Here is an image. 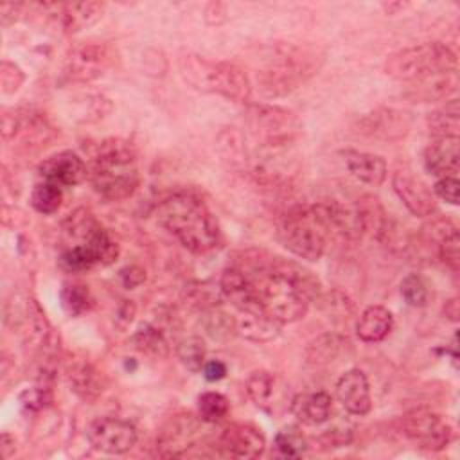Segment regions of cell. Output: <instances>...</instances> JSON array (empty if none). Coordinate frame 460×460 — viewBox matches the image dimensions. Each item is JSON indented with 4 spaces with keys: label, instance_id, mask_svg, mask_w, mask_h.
<instances>
[{
    "label": "cell",
    "instance_id": "obj_32",
    "mask_svg": "<svg viewBox=\"0 0 460 460\" xmlns=\"http://www.w3.org/2000/svg\"><path fill=\"white\" fill-rule=\"evenodd\" d=\"M275 451L284 458H298L307 451V440L298 426H286L275 435Z\"/></svg>",
    "mask_w": 460,
    "mask_h": 460
},
{
    "label": "cell",
    "instance_id": "obj_20",
    "mask_svg": "<svg viewBox=\"0 0 460 460\" xmlns=\"http://www.w3.org/2000/svg\"><path fill=\"white\" fill-rule=\"evenodd\" d=\"M66 381L70 390L88 402H93L106 388L104 376L86 359H74L68 363Z\"/></svg>",
    "mask_w": 460,
    "mask_h": 460
},
{
    "label": "cell",
    "instance_id": "obj_28",
    "mask_svg": "<svg viewBox=\"0 0 460 460\" xmlns=\"http://www.w3.org/2000/svg\"><path fill=\"white\" fill-rule=\"evenodd\" d=\"M456 86H458V75L455 68L411 84V95L420 101H438L455 93Z\"/></svg>",
    "mask_w": 460,
    "mask_h": 460
},
{
    "label": "cell",
    "instance_id": "obj_6",
    "mask_svg": "<svg viewBox=\"0 0 460 460\" xmlns=\"http://www.w3.org/2000/svg\"><path fill=\"white\" fill-rule=\"evenodd\" d=\"M314 50L291 43L275 45L262 68L257 70V84L268 97H280L296 90L318 70Z\"/></svg>",
    "mask_w": 460,
    "mask_h": 460
},
{
    "label": "cell",
    "instance_id": "obj_35",
    "mask_svg": "<svg viewBox=\"0 0 460 460\" xmlns=\"http://www.w3.org/2000/svg\"><path fill=\"white\" fill-rule=\"evenodd\" d=\"M228 399L219 392H205L198 397V415L207 424H216L228 415Z\"/></svg>",
    "mask_w": 460,
    "mask_h": 460
},
{
    "label": "cell",
    "instance_id": "obj_3",
    "mask_svg": "<svg viewBox=\"0 0 460 460\" xmlns=\"http://www.w3.org/2000/svg\"><path fill=\"white\" fill-rule=\"evenodd\" d=\"M90 180L95 192L106 199L129 198L140 183L137 151L131 142L120 138L104 140L92 160Z\"/></svg>",
    "mask_w": 460,
    "mask_h": 460
},
{
    "label": "cell",
    "instance_id": "obj_47",
    "mask_svg": "<svg viewBox=\"0 0 460 460\" xmlns=\"http://www.w3.org/2000/svg\"><path fill=\"white\" fill-rule=\"evenodd\" d=\"M14 451V438H11L9 433H2V456L9 458Z\"/></svg>",
    "mask_w": 460,
    "mask_h": 460
},
{
    "label": "cell",
    "instance_id": "obj_42",
    "mask_svg": "<svg viewBox=\"0 0 460 460\" xmlns=\"http://www.w3.org/2000/svg\"><path fill=\"white\" fill-rule=\"evenodd\" d=\"M460 183H458V178L456 176H444V178H438L437 183L433 185V192L451 203V205H456L458 203V192H460Z\"/></svg>",
    "mask_w": 460,
    "mask_h": 460
},
{
    "label": "cell",
    "instance_id": "obj_36",
    "mask_svg": "<svg viewBox=\"0 0 460 460\" xmlns=\"http://www.w3.org/2000/svg\"><path fill=\"white\" fill-rule=\"evenodd\" d=\"M203 325L207 332L216 340H225L228 336L235 334V318L221 311L217 305L205 311Z\"/></svg>",
    "mask_w": 460,
    "mask_h": 460
},
{
    "label": "cell",
    "instance_id": "obj_34",
    "mask_svg": "<svg viewBox=\"0 0 460 460\" xmlns=\"http://www.w3.org/2000/svg\"><path fill=\"white\" fill-rule=\"evenodd\" d=\"M176 356L187 370H190V372L203 370L205 356H207L203 340L198 336H189V338L180 340L176 345Z\"/></svg>",
    "mask_w": 460,
    "mask_h": 460
},
{
    "label": "cell",
    "instance_id": "obj_21",
    "mask_svg": "<svg viewBox=\"0 0 460 460\" xmlns=\"http://www.w3.org/2000/svg\"><path fill=\"white\" fill-rule=\"evenodd\" d=\"M56 18L61 29L66 34L81 32L88 29L97 20H101L104 13L102 2H68V4H54Z\"/></svg>",
    "mask_w": 460,
    "mask_h": 460
},
{
    "label": "cell",
    "instance_id": "obj_23",
    "mask_svg": "<svg viewBox=\"0 0 460 460\" xmlns=\"http://www.w3.org/2000/svg\"><path fill=\"white\" fill-rule=\"evenodd\" d=\"M282 388L279 377L268 370H255L246 379L248 397L264 411H277L282 406Z\"/></svg>",
    "mask_w": 460,
    "mask_h": 460
},
{
    "label": "cell",
    "instance_id": "obj_41",
    "mask_svg": "<svg viewBox=\"0 0 460 460\" xmlns=\"http://www.w3.org/2000/svg\"><path fill=\"white\" fill-rule=\"evenodd\" d=\"M23 83V72L18 65L11 61L0 63V84L4 93H14Z\"/></svg>",
    "mask_w": 460,
    "mask_h": 460
},
{
    "label": "cell",
    "instance_id": "obj_4",
    "mask_svg": "<svg viewBox=\"0 0 460 460\" xmlns=\"http://www.w3.org/2000/svg\"><path fill=\"white\" fill-rule=\"evenodd\" d=\"M183 81L203 93H217L235 102H246L252 95V81L244 68L230 61H212L198 54H183L178 59Z\"/></svg>",
    "mask_w": 460,
    "mask_h": 460
},
{
    "label": "cell",
    "instance_id": "obj_19",
    "mask_svg": "<svg viewBox=\"0 0 460 460\" xmlns=\"http://www.w3.org/2000/svg\"><path fill=\"white\" fill-rule=\"evenodd\" d=\"M410 124H411V120H410L408 113H404L401 110L381 108V110H376V111L368 113L367 117H363L361 131L370 137L395 140L408 133Z\"/></svg>",
    "mask_w": 460,
    "mask_h": 460
},
{
    "label": "cell",
    "instance_id": "obj_31",
    "mask_svg": "<svg viewBox=\"0 0 460 460\" xmlns=\"http://www.w3.org/2000/svg\"><path fill=\"white\" fill-rule=\"evenodd\" d=\"M428 124L431 133L437 137H458L460 128V111L458 101H449L446 106L435 110L428 117Z\"/></svg>",
    "mask_w": 460,
    "mask_h": 460
},
{
    "label": "cell",
    "instance_id": "obj_5",
    "mask_svg": "<svg viewBox=\"0 0 460 460\" xmlns=\"http://www.w3.org/2000/svg\"><path fill=\"white\" fill-rule=\"evenodd\" d=\"M277 237L286 250L305 261H318L331 239L323 205H298L280 216Z\"/></svg>",
    "mask_w": 460,
    "mask_h": 460
},
{
    "label": "cell",
    "instance_id": "obj_2",
    "mask_svg": "<svg viewBox=\"0 0 460 460\" xmlns=\"http://www.w3.org/2000/svg\"><path fill=\"white\" fill-rule=\"evenodd\" d=\"M158 223L192 253L219 246L221 230L208 207L190 192H176L156 207Z\"/></svg>",
    "mask_w": 460,
    "mask_h": 460
},
{
    "label": "cell",
    "instance_id": "obj_39",
    "mask_svg": "<svg viewBox=\"0 0 460 460\" xmlns=\"http://www.w3.org/2000/svg\"><path fill=\"white\" fill-rule=\"evenodd\" d=\"M401 295L406 300V304L413 305V307H422L428 300L426 284L422 282V279L419 275H413V273L402 279Z\"/></svg>",
    "mask_w": 460,
    "mask_h": 460
},
{
    "label": "cell",
    "instance_id": "obj_7",
    "mask_svg": "<svg viewBox=\"0 0 460 460\" xmlns=\"http://www.w3.org/2000/svg\"><path fill=\"white\" fill-rule=\"evenodd\" d=\"M455 52L438 41L420 43L392 52L385 61V72L402 83H420L437 74L455 70Z\"/></svg>",
    "mask_w": 460,
    "mask_h": 460
},
{
    "label": "cell",
    "instance_id": "obj_44",
    "mask_svg": "<svg viewBox=\"0 0 460 460\" xmlns=\"http://www.w3.org/2000/svg\"><path fill=\"white\" fill-rule=\"evenodd\" d=\"M120 279H122V282H124L126 288H135V286H138V284L144 282L146 273H144V270H140V268H137V266H128V268H124V270L120 271Z\"/></svg>",
    "mask_w": 460,
    "mask_h": 460
},
{
    "label": "cell",
    "instance_id": "obj_14",
    "mask_svg": "<svg viewBox=\"0 0 460 460\" xmlns=\"http://www.w3.org/2000/svg\"><path fill=\"white\" fill-rule=\"evenodd\" d=\"M264 447V435L250 424H230L216 438V449L221 455L235 458H257Z\"/></svg>",
    "mask_w": 460,
    "mask_h": 460
},
{
    "label": "cell",
    "instance_id": "obj_9",
    "mask_svg": "<svg viewBox=\"0 0 460 460\" xmlns=\"http://www.w3.org/2000/svg\"><path fill=\"white\" fill-rule=\"evenodd\" d=\"M250 129L259 137L264 147L277 149L286 146L300 129L296 117L279 106H252L248 111Z\"/></svg>",
    "mask_w": 460,
    "mask_h": 460
},
{
    "label": "cell",
    "instance_id": "obj_43",
    "mask_svg": "<svg viewBox=\"0 0 460 460\" xmlns=\"http://www.w3.org/2000/svg\"><path fill=\"white\" fill-rule=\"evenodd\" d=\"M203 376L207 381H219L226 376V367L223 361L219 359H212V361H205L203 365Z\"/></svg>",
    "mask_w": 460,
    "mask_h": 460
},
{
    "label": "cell",
    "instance_id": "obj_46",
    "mask_svg": "<svg viewBox=\"0 0 460 460\" xmlns=\"http://www.w3.org/2000/svg\"><path fill=\"white\" fill-rule=\"evenodd\" d=\"M444 313H446V316H447L449 320L456 322V320H458V300H456V298L447 300L446 305H444Z\"/></svg>",
    "mask_w": 460,
    "mask_h": 460
},
{
    "label": "cell",
    "instance_id": "obj_15",
    "mask_svg": "<svg viewBox=\"0 0 460 460\" xmlns=\"http://www.w3.org/2000/svg\"><path fill=\"white\" fill-rule=\"evenodd\" d=\"M38 172L41 180L56 183L59 187H72L81 183L88 176V169L79 155L74 151H61L45 158Z\"/></svg>",
    "mask_w": 460,
    "mask_h": 460
},
{
    "label": "cell",
    "instance_id": "obj_26",
    "mask_svg": "<svg viewBox=\"0 0 460 460\" xmlns=\"http://www.w3.org/2000/svg\"><path fill=\"white\" fill-rule=\"evenodd\" d=\"M282 323L262 313H239L235 318V334L255 341L266 343L280 334Z\"/></svg>",
    "mask_w": 460,
    "mask_h": 460
},
{
    "label": "cell",
    "instance_id": "obj_10",
    "mask_svg": "<svg viewBox=\"0 0 460 460\" xmlns=\"http://www.w3.org/2000/svg\"><path fill=\"white\" fill-rule=\"evenodd\" d=\"M115 54L106 43L83 41L74 45L63 65V75L72 83H88L101 77L113 63Z\"/></svg>",
    "mask_w": 460,
    "mask_h": 460
},
{
    "label": "cell",
    "instance_id": "obj_17",
    "mask_svg": "<svg viewBox=\"0 0 460 460\" xmlns=\"http://www.w3.org/2000/svg\"><path fill=\"white\" fill-rule=\"evenodd\" d=\"M392 185L404 207L419 217L431 216L435 212V198L431 190L415 176L404 171H397L392 178Z\"/></svg>",
    "mask_w": 460,
    "mask_h": 460
},
{
    "label": "cell",
    "instance_id": "obj_22",
    "mask_svg": "<svg viewBox=\"0 0 460 460\" xmlns=\"http://www.w3.org/2000/svg\"><path fill=\"white\" fill-rule=\"evenodd\" d=\"M289 410L298 422L305 426H320L331 417L332 399L323 390L302 392L291 399Z\"/></svg>",
    "mask_w": 460,
    "mask_h": 460
},
{
    "label": "cell",
    "instance_id": "obj_37",
    "mask_svg": "<svg viewBox=\"0 0 460 460\" xmlns=\"http://www.w3.org/2000/svg\"><path fill=\"white\" fill-rule=\"evenodd\" d=\"M90 291L83 284H65L61 289V304L72 316L84 313L90 307Z\"/></svg>",
    "mask_w": 460,
    "mask_h": 460
},
{
    "label": "cell",
    "instance_id": "obj_13",
    "mask_svg": "<svg viewBox=\"0 0 460 460\" xmlns=\"http://www.w3.org/2000/svg\"><path fill=\"white\" fill-rule=\"evenodd\" d=\"M137 428L119 417L95 419L88 428L90 444L108 455L128 453L137 444Z\"/></svg>",
    "mask_w": 460,
    "mask_h": 460
},
{
    "label": "cell",
    "instance_id": "obj_45",
    "mask_svg": "<svg viewBox=\"0 0 460 460\" xmlns=\"http://www.w3.org/2000/svg\"><path fill=\"white\" fill-rule=\"evenodd\" d=\"M20 11H22V4H14V2H4V4H0V20H2V25L7 27V25L13 23L14 20H18Z\"/></svg>",
    "mask_w": 460,
    "mask_h": 460
},
{
    "label": "cell",
    "instance_id": "obj_24",
    "mask_svg": "<svg viewBox=\"0 0 460 460\" xmlns=\"http://www.w3.org/2000/svg\"><path fill=\"white\" fill-rule=\"evenodd\" d=\"M356 214H358V219L361 225V232L368 234L376 241L385 243L388 239V235L392 234L390 217L377 198H374L370 194L361 196L356 205Z\"/></svg>",
    "mask_w": 460,
    "mask_h": 460
},
{
    "label": "cell",
    "instance_id": "obj_1",
    "mask_svg": "<svg viewBox=\"0 0 460 460\" xmlns=\"http://www.w3.org/2000/svg\"><path fill=\"white\" fill-rule=\"evenodd\" d=\"M237 264L250 277L261 313L279 323H293L305 316L320 286L311 271L296 262L266 253H244Z\"/></svg>",
    "mask_w": 460,
    "mask_h": 460
},
{
    "label": "cell",
    "instance_id": "obj_30",
    "mask_svg": "<svg viewBox=\"0 0 460 460\" xmlns=\"http://www.w3.org/2000/svg\"><path fill=\"white\" fill-rule=\"evenodd\" d=\"M133 345L137 350L153 358H165L169 354V343L164 332L151 323H142L137 329L133 334Z\"/></svg>",
    "mask_w": 460,
    "mask_h": 460
},
{
    "label": "cell",
    "instance_id": "obj_8",
    "mask_svg": "<svg viewBox=\"0 0 460 460\" xmlns=\"http://www.w3.org/2000/svg\"><path fill=\"white\" fill-rule=\"evenodd\" d=\"M5 322L38 354L52 356L59 350V336L34 298L20 296L14 300L13 296L5 304Z\"/></svg>",
    "mask_w": 460,
    "mask_h": 460
},
{
    "label": "cell",
    "instance_id": "obj_18",
    "mask_svg": "<svg viewBox=\"0 0 460 460\" xmlns=\"http://www.w3.org/2000/svg\"><path fill=\"white\" fill-rule=\"evenodd\" d=\"M458 137H437L424 151V165L435 176H456L460 160Z\"/></svg>",
    "mask_w": 460,
    "mask_h": 460
},
{
    "label": "cell",
    "instance_id": "obj_12",
    "mask_svg": "<svg viewBox=\"0 0 460 460\" xmlns=\"http://www.w3.org/2000/svg\"><path fill=\"white\" fill-rule=\"evenodd\" d=\"M401 428L411 442L428 451H440L451 440V426L426 408L408 411L401 420Z\"/></svg>",
    "mask_w": 460,
    "mask_h": 460
},
{
    "label": "cell",
    "instance_id": "obj_33",
    "mask_svg": "<svg viewBox=\"0 0 460 460\" xmlns=\"http://www.w3.org/2000/svg\"><path fill=\"white\" fill-rule=\"evenodd\" d=\"M61 201H63L61 187L45 180L36 183L31 192V205L40 214H54L61 207Z\"/></svg>",
    "mask_w": 460,
    "mask_h": 460
},
{
    "label": "cell",
    "instance_id": "obj_29",
    "mask_svg": "<svg viewBox=\"0 0 460 460\" xmlns=\"http://www.w3.org/2000/svg\"><path fill=\"white\" fill-rule=\"evenodd\" d=\"M435 237H437V252L442 262H446L453 271L458 270L460 264V241L456 226L449 221L440 223L435 226Z\"/></svg>",
    "mask_w": 460,
    "mask_h": 460
},
{
    "label": "cell",
    "instance_id": "obj_25",
    "mask_svg": "<svg viewBox=\"0 0 460 460\" xmlns=\"http://www.w3.org/2000/svg\"><path fill=\"white\" fill-rule=\"evenodd\" d=\"M343 160L349 172L367 185L377 187L386 180V162L379 155L363 151H345Z\"/></svg>",
    "mask_w": 460,
    "mask_h": 460
},
{
    "label": "cell",
    "instance_id": "obj_11",
    "mask_svg": "<svg viewBox=\"0 0 460 460\" xmlns=\"http://www.w3.org/2000/svg\"><path fill=\"white\" fill-rule=\"evenodd\" d=\"M205 420L198 415H176L169 420L156 440V449L162 456H189L199 444H205Z\"/></svg>",
    "mask_w": 460,
    "mask_h": 460
},
{
    "label": "cell",
    "instance_id": "obj_27",
    "mask_svg": "<svg viewBox=\"0 0 460 460\" xmlns=\"http://www.w3.org/2000/svg\"><path fill=\"white\" fill-rule=\"evenodd\" d=\"M394 327L392 313L383 305H370L367 307L356 323V334L359 340L367 343H376L385 340Z\"/></svg>",
    "mask_w": 460,
    "mask_h": 460
},
{
    "label": "cell",
    "instance_id": "obj_38",
    "mask_svg": "<svg viewBox=\"0 0 460 460\" xmlns=\"http://www.w3.org/2000/svg\"><path fill=\"white\" fill-rule=\"evenodd\" d=\"M340 345H343V341L338 336L334 334L322 336L307 347V361L314 365L327 363L331 361V358H334L340 352Z\"/></svg>",
    "mask_w": 460,
    "mask_h": 460
},
{
    "label": "cell",
    "instance_id": "obj_16",
    "mask_svg": "<svg viewBox=\"0 0 460 460\" xmlns=\"http://www.w3.org/2000/svg\"><path fill=\"white\" fill-rule=\"evenodd\" d=\"M336 397L349 413L367 415L372 408V397L365 372L350 368L341 374L336 383Z\"/></svg>",
    "mask_w": 460,
    "mask_h": 460
},
{
    "label": "cell",
    "instance_id": "obj_40",
    "mask_svg": "<svg viewBox=\"0 0 460 460\" xmlns=\"http://www.w3.org/2000/svg\"><path fill=\"white\" fill-rule=\"evenodd\" d=\"M50 402H52V395H50L49 388H43V386L27 388L20 394V404L27 413H36V411L47 408Z\"/></svg>",
    "mask_w": 460,
    "mask_h": 460
}]
</instances>
